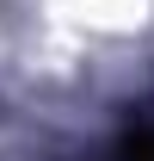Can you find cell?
Returning <instances> with one entry per match:
<instances>
[{
	"mask_svg": "<svg viewBox=\"0 0 154 161\" xmlns=\"http://www.w3.org/2000/svg\"><path fill=\"white\" fill-rule=\"evenodd\" d=\"M123 155H130V161H154V136H136V142H123Z\"/></svg>",
	"mask_w": 154,
	"mask_h": 161,
	"instance_id": "obj_1",
	"label": "cell"
}]
</instances>
